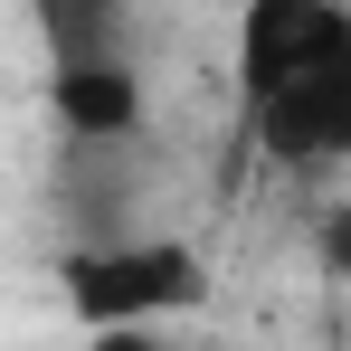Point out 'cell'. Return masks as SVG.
Segmentation results:
<instances>
[{"instance_id":"7a4b0ae2","label":"cell","mask_w":351,"mask_h":351,"mask_svg":"<svg viewBox=\"0 0 351 351\" xmlns=\"http://www.w3.org/2000/svg\"><path fill=\"white\" fill-rule=\"evenodd\" d=\"M342 48H351L342 0H247L237 10V105H247V123L285 86H304L313 66H332Z\"/></svg>"},{"instance_id":"277c9868","label":"cell","mask_w":351,"mask_h":351,"mask_svg":"<svg viewBox=\"0 0 351 351\" xmlns=\"http://www.w3.org/2000/svg\"><path fill=\"white\" fill-rule=\"evenodd\" d=\"M48 105H58V123L76 143H123V133H143V76L123 58H66Z\"/></svg>"},{"instance_id":"5b68a950","label":"cell","mask_w":351,"mask_h":351,"mask_svg":"<svg viewBox=\"0 0 351 351\" xmlns=\"http://www.w3.org/2000/svg\"><path fill=\"white\" fill-rule=\"evenodd\" d=\"M38 19H48V38H58V66L66 58H114L123 0H38Z\"/></svg>"},{"instance_id":"3957f363","label":"cell","mask_w":351,"mask_h":351,"mask_svg":"<svg viewBox=\"0 0 351 351\" xmlns=\"http://www.w3.org/2000/svg\"><path fill=\"white\" fill-rule=\"evenodd\" d=\"M247 133H256L276 162H342L351 152V48L332 66H313L304 86H285Z\"/></svg>"},{"instance_id":"6da1fadb","label":"cell","mask_w":351,"mask_h":351,"mask_svg":"<svg viewBox=\"0 0 351 351\" xmlns=\"http://www.w3.org/2000/svg\"><path fill=\"white\" fill-rule=\"evenodd\" d=\"M58 285H66V304H76L86 332H152V323H171V313H190L209 294V266L180 237H133V247L66 256Z\"/></svg>"},{"instance_id":"8992f818","label":"cell","mask_w":351,"mask_h":351,"mask_svg":"<svg viewBox=\"0 0 351 351\" xmlns=\"http://www.w3.org/2000/svg\"><path fill=\"white\" fill-rule=\"evenodd\" d=\"M332 266H342V276H351V199H342V209H332Z\"/></svg>"}]
</instances>
